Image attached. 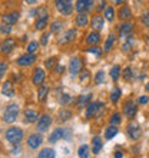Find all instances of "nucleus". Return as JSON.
I'll list each match as a JSON object with an SVG mask.
<instances>
[{
    "label": "nucleus",
    "mask_w": 149,
    "mask_h": 158,
    "mask_svg": "<svg viewBox=\"0 0 149 158\" xmlns=\"http://www.w3.org/2000/svg\"><path fill=\"white\" fill-rule=\"evenodd\" d=\"M6 139H7L10 144H19V142L23 139V131L20 128H9L6 131Z\"/></svg>",
    "instance_id": "f257e3e1"
},
{
    "label": "nucleus",
    "mask_w": 149,
    "mask_h": 158,
    "mask_svg": "<svg viewBox=\"0 0 149 158\" xmlns=\"http://www.w3.org/2000/svg\"><path fill=\"white\" fill-rule=\"evenodd\" d=\"M17 115H19V106H17V104H10L3 114V121L7 122V124H12V122L16 121Z\"/></svg>",
    "instance_id": "f03ea898"
},
{
    "label": "nucleus",
    "mask_w": 149,
    "mask_h": 158,
    "mask_svg": "<svg viewBox=\"0 0 149 158\" xmlns=\"http://www.w3.org/2000/svg\"><path fill=\"white\" fill-rule=\"evenodd\" d=\"M56 9L59 10V13H62L65 16H69L73 12V6H72V0H54Z\"/></svg>",
    "instance_id": "7ed1b4c3"
},
{
    "label": "nucleus",
    "mask_w": 149,
    "mask_h": 158,
    "mask_svg": "<svg viewBox=\"0 0 149 158\" xmlns=\"http://www.w3.org/2000/svg\"><path fill=\"white\" fill-rule=\"evenodd\" d=\"M69 137H70V131H69V129L58 128L50 134L49 141L50 142H56V141H59V139H62V138H69Z\"/></svg>",
    "instance_id": "20e7f679"
},
{
    "label": "nucleus",
    "mask_w": 149,
    "mask_h": 158,
    "mask_svg": "<svg viewBox=\"0 0 149 158\" xmlns=\"http://www.w3.org/2000/svg\"><path fill=\"white\" fill-rule=\"evenodd\" d=\"M83 68V62L80 58H73L70 60V63H69V72H70L72 75H78V73H80V71H82Z\"/></svg>",
    "instance_id": "39448f33"
},
{
    "label": "nucleus",
    "mask_w": 149,
    "mask_h": 158,
    "mask_svg": "<svg viewBox=\"0 0 149 158\" xmlns=\"http://www.w3.org/2000/svg\"><path fill=\"white\" fill-rule=\"evenodd\" d=\"M34 60H36V56H34L33 53H30V52H27V53L22 55L20 58L17 59V63H19L20 66H29V65L34 63Z\"/></svg>",
    "instance_id": "423d86ee"
},
{
    "label": "nucleus",
    "mask_w": 149,
    "mask_h": 158,
    "mask_svg": "<svg viewBox=\"0 0 149 158\" xmlns=\"http://www.w3.org/2000/svg\"><path fill=\"white\" fill-rule=\"evenodd\" d=\"M128 134H129V137L132 138V139H139L141 138V127L136 124V122H132V124H129L128 127Z\"/></svg>",
    "instance_id": "0eeeda50"
},
{
    "label": "nucleus",
    "mask_w": 149,
    "mask_h": 158,
    "mask_svg": "<svg viewBox=\"0 0 149 158\" xmlns=\"http://www.w3.org/2000/svg\"><path fill=\"white\" fill-rule=\"evenodd\" d=\"M132 33H133V25H132V23H123V25H120V27H119V36L122 39L132 36Z\"/></svg>",
    "instance_id": "6e6552de"
},
{
    "label": "nucleus",
    "mask_w": 149,
    "mask_h": 158,
    "mask_svg": "<svg viewBox=\"0 0 149 158\" xmlns=\"http://www.w3.org/2000/svg\"><path fill=\"white\" fill-rule=\"evenodd\" d=\"M123 112H125V115H126V117L132 119V118L135 117V115H136V112H138L136 105L133 104L132 101L126 102V104H125V106H123Z\"/></svg>",
    "instance_id": "1a4fd4ad"
},
{
    "label": "nucleus",
    "mask_w": 149,
    "mask_h": 158,
    "mask_svg": "<svg viewBox=\"0 0 149 158\" xmlns=\"http://www.w3.org/2000/svg\"><path fill=\"white\" fill-rule=\"evenodd\" d=\"M102 106H103L102 102H92V104H89L87 105V109H86V118H92L93 115H96L98 111H99Z\"/></svg>",
    "instance_id": "9d476101"
},
{
    "label": "nucleus",
    "mask_w": 149,
    "mask_h": 158,
    "mask_svg": "<svg viewBox=\"0 0 149 158\" xmlns=\"http://www.w3.org/2000/svg\"><path fill=\"white\" fill-rule=\"evenodd\" d=\"M52 125V118L49 115H42L39 122H37V129L39 131H46Z\"/></svg>",
    "instance_id": "9b49d317"
},
{
    "label": "nucleus",
    "mask_w": 149,
    "mask_h": 158,
    "mask_svg": "<svg viewBox=\"0 0 149 158\" xmlns=\"http://www.w3.org/2000/svg\"><path fill=\"white\" fill-rule=\"evenodd\" d=\"M92 4H93V0H78V2H76V10H78L79 13L87 12V10L92 7Z\"/></svg>",
    "instance_id": "f8f14e48"
},
{
    "label": "nucleus",
    "mask_w": 149,
    "mask_h": 158,
    "mask_svg": "<svg viewBox=\"0 0 149 158\" xmlns=\"http://www.w3.org/2000/svg\"><path fill=\"white\" fill-rule=\"evenodd\" d=\"M42 141H43V138H42L40 134H33V135H30L29 139H27V145L34 150V148H37V147L40 145Z\"/></svg>",
    "instance_id": "ddd939ff"
},
{
    "label": "nucleus",
    "mask_w": 149,
    "mask_h": 158,
    "mask_svg": "<svg viewBox=\"0 0 149 158\" xmlns=\"http://www.w3.org/2000/svg\"><path fill=\"white\" fill-rule=\"evenodd\" d=\"M2 20H3V23H7V25H14L19 20V12H12L7 13V15H3Z\"/></svg>",
    "instance_id": "4468645a"
},
{
    "label": "nucleus",
    "mask_w": 149,
    "mask_h": 158,
    "mask_svg": "<svg viewBox=\"0 0 149 158\" xmlns=\"http://www.w3.org/2000/svg\"><path fill=\"white\" fill-rule=\"evenodd\" d=\"M14 46H16L14 39H6V40L2 43V53H9V52H12V50L14 49Z\"/></svg>",
    "instance_id": "2eb2a0df"
},
{
    "label": "nucleus",
    "mask_w": 149,
    "mask_h": 158,
    "mask_svg": "<svg viewBox=\"0 0 149 158\" xmlns=\"http://www.w3.org/2000/svg\"><path fill=\"white\" fill-rule=\"evenodd\" d=\"M45 78H46L45 71L40 69V68H37L36 71H34V75H33V83L34 85H40V83H43Z\"/></svg>",
    "instance_id": "dca6fc26"
},
{
    "label": "nucleus",
    "mask_w": 149,
    "mask_h": 158,
    "mask_svg": "<svg viewBox=\"0 0 149 158\" xmlns=\"http://www.w3.org/2000/svg\"><path fill=\"white\" fill-rule=\"evenodd\" d=\"M2 94L4 96H13L14 95V88H13V83L10 81H6L2 86Z\"/></svg>",
    "instance_id": "f3484780"
},
{
    "label": "nucleus",
    "mask_w": 149,
    "mask_h": 158,
    "mask_svg": "<svg viewBox=\"0 0 149 158\" xmlns=\"http://www.w3.org/2000/svg\"><path fill=\"white\" fill-rule=\"evenodd\" d=\"M39 119V112L34 109H26L25 111V121L26 122H34Z\"/></svg>",
    "instance_id": "a211bd4d"
},
{
    "label": "nucleus",
    "mask_w": 149,
    "mask_h": 158,
    "mask_svg": "<svg viewBox=\"0 0 149 158\" xmlns=\"http://www.w3.org/2000/svg\"><path fill=\"white\" fill-rule=\"evenodd\" d=\"M87 22H89V17H87L86 12H80L76 16V26H79V27H85L87 25Z\"/></svg>",
    "instance_id": "6ab92c4d"
},
{
    "label": "nucleus",
    "mask_w": 149,
    "mask_h": 158,
    "mask_svg": "<svg viewBox=\"0 0 149 158\" xmlns=\"http://www.w3.org/2000/svg\"><path fill=\"white\" fill-rule=\"evenodd\" d=\"M91 99H92L91 94H87V95H80L78 98V102H76L78 108H85V106H87V104L91 102Z\"/></svg>",
    "instance_id": "aec40b11"
},
{
    "label": "nucleus",
    "mask_w": 149,
    "mask_h": 158,
    "mask_svg": "<svg viewBox=\"0 0 149 158\" xmlns=\"http://www.w3.org/2000/svg\"><path fill=\"white\" fill-rule=\"evenodd\" d=\"M118 16H119L120 20H126V19H129V17L132 16V12H131V9H129L128 6H122V7L119 9Z\"/></svg>",
    "instance_id": "412c9836"
},
{
    "label": "nucleus",
    "mask_w": 149,
    "mask_h": 158,
    "mask_svg": "<svg viewBox=\"0 0 149 158\" xmlns=\"http://www.w3.org/2000/svg\"><path fill=\"white\" fill-rule=\"evenodd\" d=\"M74 38H76V30H74V29H69L66 33H65L63 39H60L59 42H60V43H69V42H72Z\"/></svg>",
    "instance_id": "4be33fe9"
},
{
    "label": "nucleus",
    "mask_w": 149,
    "mask_h": 158,
    "mask_svg": "<svg viewBox=\"0 0 149 158\" xmlns=\"http://www.w3.org/2000/svg\"><path fill=\"white\" fill-rule=\"evenodd\" d=\"M92 27L95 30H100L103 27V19H102V16H99V15L93 16V19H92Z\"/></svg>",
    "instance_id": "5701e85b"
},
{
    "label": "nucleus",
    "mask_w": 149,
    "mask_h": 158,
    "mask_svg": "<svg viewBox=\"0 0 149 158\" xmlns=\"http://www.w3.org/2000/svg\"><path fill=\"white\" fill-rule=\"evenodd\" d=\"M100 150H102V139L99 137H95L93 138V141H92V151H93V154H99Z\"/></svg>",
    "instance_id": "b1692460"
},
{
    "label": "nucleus",
    "mask_w": 149,
    "mask_h": 158,
    "mask_svg": "<svg viewBox=\"0 0 149 158\" xmlns=\"http://www.w3.org/2000/svg\"><path fill=\"white\" fill-rule=\"evenodd\" d=\"M99 40H100V35L98 33V32L91 33L89 36H87V39H86L87 45H96V43H99Z\"/></svg>",
    "instance_id": "393cba45"
},
{
    "label": "nucleus",
    "mask_w": 149,
    "mask_h": 158,
    "mask_svg": "<svg viewBox=\"0 0 149 158\" xmlns=\"http://www.w3.org/2000/svg\"><path fill=\"white\" fill-rule=\"evenodd\" d=\"M46 25H47V16H42V17H37L36 20V29L40 30V29H45Z\"/></svg>",
    "instance_id": "a878e982"
},
{
    "label": "nucleus",
    "mask_w": 149,
    "mask_h": 158,
    "mask_svg": "<svg viewBox=\"0 0 149 158\" xmlns=\"http://www.w3.org/2000/svg\"><path fill=\"white\" fill-rule=\"evenodd\" d=\"M54 157V151L50 148H45L39 152V158H53Z\"/></svg>",
    "instance_id": "bb28decb"
},
{
    "label": "nucleus",
    "mask_w": 149,
    "mask_h": 158,
    "mask_svg": "<svg viewBox=\"0 0 149 158\" xmlns=\"http://www.w3.org/2000/svg\"><path fill=\"white\" fill-rule=\"evenodd\" d=\"M118 134V128L116 127H109L108 129H106V132H105V138L106 139H111V138H113Z\"/></svg>",
    "instance_id": "cd10ccee"
},
{
    "label": "nucleus",
    "mask_w": 149,
    "mask_h": 158,
    "mask_svg": "<svg viewBox=\"0 0 149 158\" xmlns=\"http://www.w3.org/2000/svg\"><path fill=\"white\" fill-rule=\"evenodd\" d=\"M113 17H115V10H113V7H106L105 9V19L106 20H109V22H112L113 20Z\"/></svg>",
    "instance_id": "c85d7f7f"
},
{
    "label": "nucleus",
    "mask_w": 149,
    "mask_h": 158,
    "mask_svg": "<svg viewBox=\"0 0 149 158\" xmlns=\"http://www.w3.org/2000/svg\"><path fill=\"white\" fill-rule=\"evenodd\" d=\"M47 92H49V88L47 86H40V89H39V92H37V98H39V101H45Z\"/></svg>",
    "instance_id": "c756f323"
},
{
    "label": "nucleus",
    "mask_w": 149,
    "mask_h": 158,
    "mask_svg": "<svg viewBox=\"0 0 149 158\" xmlns=\"http://www.w3.org/2000/svg\"><path fill=\"white\" fill-rule=\"evenodd\" d=\"M78 155L80 158H86V157H89V147L87 145H82L80 148L78 150Z\"/></svg>",
    "instance_id": "7c9ffc66"
},
{
    "label": "nucleus",
    "mask_w": 149,
    "mask_h": 158,
    "mask_svg": "<svg viewBox=\"0 0 149 158\" xmlns=\"http://www.w3.org/2000/svg\"><path fill=\"white\" fill-rule=\"evenodd\" d=\"M119 96H120V89L119 88H113V91L111 92V99L113 104H116L118 102V99H119Z\"/></svg>",
    "instance_id": "2f4dec72"
},
{
    "label": "nucleus",
    "mask_w": 149,
    "mask_h": 158,
    "mask_svg": "<svg viewBox=\"0 0 149 158\" xmlns=\"http://www.w3.org/2000/svg\"><path fill=\"white\" fill-rule=\"evenodd\" d=\"M56 62H58V59H56V58H49L45 62V65H46V68H47V69H50V71H52V69H54V68H56Z\"/></svg>",
    "instance_id": "473e14b6"
},
{
    "label": "nucleus",
    "mask_w": 149,
    "mask_h": 158,
    "mask_svg": "<svg viewBox=\"0 0 149 158\" xmlns=\"http://www.w3.org/2000/svg\"><path fill=\"white\" fill-rule=\"evenodd\" d=\"M119 73H120V68L118 66V65H115V66L112 68L111 71V76L113 81H118V78H119Z\"/></svg>",
    "instance_id": "72a5a7b5"
},
{
    "label": "nucleus",
    "mask_w": 149,
    "mask_h": 158,
    "mask_svg": "<svg viewBox=\"0 0 149 158\" xmlns=\"http://www.w3.org/2000/svg\"><path fill=\"white\" fill-rule=\"evenodd\" d=\"M113 42H115V36H113V35H109L108 40H106V43H105V50H106V52H109V50L112 49V46H113Z\"/></svg>",
    "instance_id": "f704fd0d"
},
{
    "label": "nucleus",
    "mask_w": 149,
    "mask_h": 158,
    "mask_svg": "<svg viewBox=\"0 0 149 158\" xmlns=\"http://www.w3.org/2000/svg\"><path fill=\"white\" fill-rule=\"evenodd\" d=\"M59 117H60V119H62V121H67L69 118L72 117V112L69 111V109H62V111H60V114H59Z\"/></svg>",
    "instance_id": "c9c22d12"
},
{
    "label": "nucleus",
    "mask_w": 149,
    "mask_h": 158,
    "mask_svg": "<svg viewBox=\"0 0 149 158\" xmlns=\"http://www.w3.org/2000/svg\"><path fill=\"white\" fill-rule=\"evenodd\" d=\"M87 52H89V53L96 55L98 58H99V56H102V49H100V48H98V46H91V48H87Z\"/></svg>",
    "instance_id": "e433bc0d"
},
{
    "label": "nucleus",
    "mask_w": 149,
    "mask_h": 158,
    "mask_svg": "<svg viewBox=\"0 0 149 158\" xmlns=\"http://www.w3.org/2000/svg\"><path fill=\"white\" fill-rule=\"evenodd\" d=\"M132 45H133V38H131V36H129L128 40L122 45V50H123V52H128V50L131 49V46H132Z\"/></svg>",
    "instance_id": "4c0bfd02"
},
{
    "label": "nucleus",
    "mask_w": 149,
    "mask_h": 158,
    "mask_svg": "<svg viewBox=\"0 0 149 158\" xmlns=\"http://www.w3.org/2000/svg\"><path fill=\"white\" fill-rule=\"evenodd\" d=\"M103 81H105V72L99 71L98 73H96V76H95V82L98 83V85H100V83H103Z\"/></svg>",
    "instance_id": "58836bf2"
},
{
    "label": "nucleus",
    "mask_w": 149,
    "mask_h": 158,
    "mask_svg": "<svg viewBox=\"0 0 149 158\" xmlns=\"http://www.w3.org/2000/svg\"><path fill=\"white\" fill-rule=\"evenodd\" d=\"M62 29V22H59V20H56V22H53L52 23V26H50V30L53 32V33H56V32H59V30Z\"/></svg>",
    "instance_id": "ea45409f"
},
{
    "label": "nucleus",
    "mask_w": 149,
    "mask_h": 158,
    "mask_svg": "<svg viewBox=\"0 0 149 158\" xmlns=\"http://www.w3.org/2000/svg\"><path fill=\"white\" fill-rule=\"evenodd\" d=\"M60 102H62V105H67L72 102V98L70 95H67V94H63L62 96H60Z\"/></svg>",
    "instance_id": "a19ab883"
},
{
    "label": "nucleus",
    "mask_w": 149,
    "mask_h": 158,
    "mask_svg": "<svg viewBox=\"0 0 149 158\" xmlns=\"http://www.w3.org/2000/svg\"><path fill=\"white\" fill-rule=\"evenodd\" d=\"M37 48H39V43L37 42H30L29 46H27V52H30V53H33V52H36Z\"/></svg>",
    "instance_id": "79ce46f5"
},
{
    "label": "nucleus",
    "mask_w": 149,
    "mask_h": 158,
    "mask_svg": "<svg viewBox=\"0 0 149 158\" xmlns=\"http://www.w3.org/2000/svg\"><path fill=\"white\" fill-rule=\"evenodd\" d=\"M122 76H123V79L129 81V79L132 78V69H131V68H126L123 71V73H122Z\"/></svg>",
    "instance_id": "37998d69"
},
{
    "label": "nucleus",
    "mask_w": 149,
    "mask_h": 158,
    "mask_svg": "<svg viewBox=\"0 0 149 158\" xmlns=\"http://www.w3.org/2000/svg\"><path fill=\"white\" fill-rule=\"evenodd\" d=\"M89 76H91V73H89V71L87 69H85V71L82 72V75H80V82H87V79H89Z\"/></svg>",
    "instance_id": "c03bdc74"
},
{
    "label": "nucleus",
    "mask_w": 149,
    "mask_h": 158,
    "mask_svg": "<svg viewBox=\"0 0 149 158\" xmlns=\"http://www.w3.org/2000/svg\"><path fill=\"white\" fill-rule=\"evenodd\" d=\"M120 122V115L119 114H113L111 118V124L112 125H116V124H119Z\"/></svg>",
    "instance_id": "a18cd8bd"
},
{
    "label": "nucleus",
    "mask_w": 149,
    "mask_h": 158,
    "mask_svg": "<svg viewBox=\"0 0 149 158\" xmlns=\"http://www.w3.org/2000/svg\"><path fill=\"white\" fill-rule=\"evenodd\" d=\"M6 69H7L6 63L2 62V63H0V78H3V76H4V73H6Z\"/></svg>",
    "instance_id": "49530a36"
},
{
    "label": "nucleus",
    "mask_w": 149,
    "mask_h": 158,
    "mask_svg": "<svg viewBox=\"0 0 149 158\" xmlns=\"http://www.w3.org/2000/svg\"><path fill=\"white\" fill-rule=\"evenodd\" d=\"M10 30H12V27H10V26H9L7 23H6V25H3V26H2V33H3V35H6V33H10Z\"/></svg>",
    "instance_id": "de8ad7c7"
},
{
    "label": "nucleus",
    "mask_w": 149,
    "mask_h": 158,
    "mask_svg": "<svg viewBox=\"0 0 149 158\" xmlns=\"http://www.w3.org/2000/svg\"><path fill=\"white\" fill-rule=\"evenodd\" d=\"M47 40H49V33H45L43 36H42V40H40V45L45 46L46 43H47Z\"/></svg>",
    "instance_id": "09e8293b"
},
{
    "label": "nucleus",
    "mask_w": 149,
    "mask_h": 158,
    "mask_svg": "<svg viewBox=\"0 0 149 158\" xmlns=\"http://www.w3.org/2000/svg\"><path fill=\"white\" fill-rule=\"evenodd\" d=\"M138 102H139L141 105H145V104H148V102H149V98H148V96H141V98L138 99Z\"/></svg>",
    "instance_id": "8fccbe9b"
},
{
    "label": "nucleus",
    "mask_w": 149,
    "mask_h": 158,
    "mask_svg": "<svg viewBox=\"0 0 149 158\" xmlns=\"http://www.w3.org/2000/svg\"><path fill=\"white\" fill-rule=\"evenodd\" d=\"M142 22L145 23V26H148V27H149V13H146L145 16L142 17Z\"/></svg>",
    "instance_id": "3c124183"
},
{
    "label": "nucleus",
    "mask_w": 149,
    "mask_h": 158,
    "mask_svg": "<svg viewBox=\"0 0 149 158\" xmlns=\"http://www.w3.org/2000/svg\"><path fill=\"white\" fill-rule=\"evenodd\" d=\"M63 71H65V68L63 66H60V65L56 66V72H58V73H63Z\"/></svg>",
    "instance_id": "603ef678"
},
{
    "label": "nucleus",
    "mask_w": 149,
    "mask_h": 158,
    "mask_svg": "<svg viewBox=\"0 0 149 158\" xmlns=\"http://www.w3.org/2000/svg\"><path fill=\"white\" fill-rule=\"evenodd\" d=\"M113 3L115 4H123V3H126V0H113Z\"/></svg>",
    "instance_id": "864d4df0"
},
{
    "label": "nucleus",
    "mask_w": 149,
    "mask_h": 158,
    "mask_svg": "<svg viewBox=\"0 0 149 158\" xmlns=\"http://www.w3.org/2000/svg\"><path fill=\"white\" fill-rule=\"evenodd\" d=\"M102 9H106V3H105V2H102V3H100V6H99V9H98V10H102Z\"/></svg>",
    "instance_id": "5fc2aeb1"
},
{
    "label": "nucleus",
    "mask_w": 149,
    "mask_h": 158,
    "mask_svg": "<svg viewBox=\"0 0 149 158\" xmlns=\"http://www.w3.org/2000/svg\"><path fill=\"white\" fill-rule=\"evenodd\" d=\"M123 157V154H122V152H119V151H118V152H115V158H122Z\"/></svg>",
    "instance_id": "6e6d98bb"
},
{
    "label": "nucleus",
    "mask_w": 149,
    "mask_h": 158,
    "mask_svg": "<svg viewBox=\"0 0 149 158\" xmlns=\"http://www.w3.org/2000/svg\"><path fill=\"white\" fill-rule=\"evenodd\" d=\"M27 4H34V3H37V0H25Z\"/></svg>",
    "instance_id": "4d7b16f0"
},
{
    "label": "nucleus",
    "mask_w": 149,
    "mask_h": 158,
    "mask_svg": "<svg viewBox=\"0 0 149 158\" xmlns=\"http://www.w3.org/2000/svg\"><path fill=\"white\" fill-rule=\"evenodd\" d=\"M146 91H149V83H148V85H146Z\"/></svg>",
    "instance_id": "13d9d810"
}]
</instances>
